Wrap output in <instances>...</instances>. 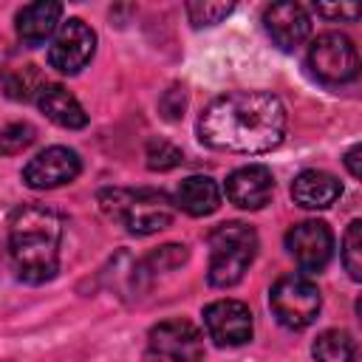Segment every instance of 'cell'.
I'll return each instance as SVG.
<instances>
[{
  "mask_svg": "<svg viewBox=\"0 0 362 362\" xmlns=\"http://www.w3.org/2000/svg\"><path fill=\"white\" fill-rule=\"evenodd\" d=\"M62 218L40 204L14 209L8 221V260L23 283L40 286L59 272Z\"/></svg>",
  "mask_w": 362,
  "mask_h": 362,
  "instance_id": "2",
  "label": "cell"
},
{
  "mask_svg": "<svg viewBox=\"0 0 362 362\" xmlns=\"http://www.w3.org/2000/svg\"><path fill=\"white\" fill-rule=\"evenodd\" d=\"M272 192H274V178H272V170L263 164L238 167L226 178V198L238 209H249V212L263 209L269 204Z\"/></svg>",
  "mask_w": 362,
  "mask_h": 362,
  "instance_id": "12",
  "label": "cell"
},
{
  "mask_svg": "<svg viewBox=\"0 0 362 362\" xmlns=\"http://www.w3.org/2000/svg\"><path fill=\"white\" fill-rule=\"evenodd\" d=\"M184 105H187V99H184V90H178V88H170L161 99V110L167 119H178L184 113Z\"/></svg>",
  "mask_w": 362,
  "mask_h": 362,
  "instance_id": "25",
  "label": "cell"
},
{
  "mask_svg": "<svg viewBox=\"0 0 362 362\" xmlns=\"http://www.w3.org/2000/svg\"><path fill=\"white\" fill-rule=\"evenodd\" d=\"M144 158H147V167L150 170L167 173V170H175L184 161V153L173 141H167V139H150L147 141V150H144Z\"/></svg>",
  "mask_w": 362,
  "mask_h": 362,
  "instance_id": "21",
  "label": "cell"
},
{
  "mask_svg": "<svg viewBox=\"0 0 362 362\" xmlns=\"http://www.w3.org/2000/svg\"><path fill=\"white\" fill-rule=\"evenodd\" d=\"M359 153H362V147H359V144H354V147L348 150V156H345V167H348V173H351L354 178H359V175H362V170H359Z\"/></svg>",
  "mask_w": 362,
  "mask_h": 362,
  "instance_id": "27",
  "label": "cell"
},
{
  "mask_svg": "<svg viewBox=\"0 0 362 362\" xmlns=\"http://www.w3.org/2000/svg\"><path fill=\"white\" fill-rule=\"evenodd\" d=\"M308 68L325 85H345L359 74L356 45L339 31H325L308 48Z\"/></svg>",
  "mask_w": 362,
  "mask_h": 362,
  "instance_id": "6",
  "label": "cell"
},
{
  "mask_svg": "<svg viewBox=\"0 0 362 362\" xmlns=\"http://www.w3.org/2000/svg\"><path fill=\"white\" fill-rule=\"evenodd\" d=\"M37 139L34 127L25 122H11L6 127H0V156H17L25 147H31Z\"/></svg>",
  "mask_w": 362,
  "mask_h": 362,
  "instance_id": "22",
  "label": "cell"
},
{
  "mask_svg": "<svg viewBox=\"0 0 362 362\" xmlns=\"http://www.w3.org/2000/svg\"><path fill=\"white\" fill-rule=\"evenodd\" d=\"M93 51H96L93 28L79 17H68L54 31V40L48 45V62L59 74L71 76V74H79L90 62Z\"/></svg>",
  "mask_w": 362,
  "mask_h": 362,
  "instance_id": "8",
  "label": "cell"
},
{
  "mask_svg": "<svg viewBox=\"0 0 362 362\" xmlns=\"http://www.w3.org/2000/svg\"><path fill=\"white\" fill-rule=\"evenodd\" d=\"M286 249L303 272H322L334 255V235L322 221H303L288 229Z\"/></svg>",
  "mask_w": 362,
  "mask_h": 362,
  "instance_id": "11",
  "label": "cell"
},
{
  "mask_svg": "<svg viewBox=\"0 0 362 362\" xmlns=\"http://www.w3.org/2000/svg\"><path fill=\"white\" fill-rule=\"evenodd\" d=\"M232 3H187V17L192 25H215L232 14Z\"/></svg>",
  "mask_w": 362,
  "mask_h": 362,
  "instance_id": "23",
  "label": "cell"
},
{
  "mask_svg": "<svg viewBox=\"0 0 362 362\" xmlns=\"http://www.w3.org/2000/svg\"><path fill=\"white\" fill-rule=\"evenodd\" d=\"M99 206L110 221H119L130 235H153L173 223V201L161 189H102Z\"/></svg>",
  "mask_w": 362,
  "mask_h": 362,
  "instance_id": "3",
  "label": "cell"
},
{
  "mask_svg": "<svg viewBox=\"0 0 362 362\" xmlns=\"http://www.w3.org/2000/svg\"><path fill=\"white\" fill-rule=\"evenodd\" d=\"M184 260H187V246H178V243H167V246H161V249L153 255L156 272H158V269H173V266H181Z\"/></svg>",
  "mask_w": 362,
  "mask_h": 362,
  "instance_id": "24",
  "label": "cell"
},
{
  "mask_svg": "<svg viewBox=\"0 0 362 362\" xmlns=\"http://www.w3.org/2000/svg\"><path fill=\"white\" fill-rule=\"evenodd\" d=\"M263 25L272 42L283 51L297 48L308 31H311V17L300 3H272L263 11Z\"/></svg>",
  "mask_w": 362,
  "mask_h": 362,
  "instance_id": "13",
  "label": "cell"
},
{
  "mask_svg": "<svg viewBox=\"0 0 362 362\" xmlns=\"http://www.w3.org/2000/svg\"><path fill=\"white\" fill-rule=\"evenodd\" d=\"M311 354H314L317 362H351L354 354H356V345H354V339H351L348 331L331 328V331H322L314 339Z\"/></svg>",
  "mask_w": 362,
  "mask_h": 362,
  "instance_id": "19",
  "label": "cell"
},
{
  "mask_svg": "<svg viewBox=\"0 0 362 362\" xmlns=\"http://www.w3.org/2000/svg\"><path fill=\"white\" fill-rule=\"evenodd\" d=\"M0 88L8 99L28 102V99H37V93L45 88V82H42V74L37 65H17V68L0 71Z\"/></svg>",
  "mask_w": 362,
  "mask_h": 362,
  "instance_id": "18",
  "label": "cell"
},
{
  "mask_svg": "<svg viewBox=\"0 0 362 362\" xmlns=\"http://www.w3.org/2000/svg\"><path fill=\"white\" fill-rule=\"evenodd\" d=\"M37 105H40V110H42L54 124H59V127H65V130H79V127L88 124L85 107H82V105L76 102V96L68 93L62 85H48V82H45V88L37 93Z\"/></svg>",
  "mask_w": 362,
  "mask_h": 362,
  "instance_id": "17",
  "label": "cell"
},
{
  "mask_svg": "<svg viewBox=\"0 0 362 362\" xmlns=\"http://www.w3.org/2000/svg\"><path fill=\"white\" fill-rule=\"evenodd\" d=\"M342 266L351 280H362V221H351L342 235Z\"/></svg>",
  "mask_w": 362,
  "mask_h": 362,
  "instance_id": "20",
  "label": "cell"
},
{
  "mask_svg": "<svg viewBox=\"0 0 362 362\" xmlns=\"http://www.w3.org/2000/svg\"><path fill=\"white\" fill-rule=\"evenodd\" d=\"M257 255V232L240 221H229L209 235V286L232 288L243 280L246 269Z\"/></svg>",
  "mask_w": 362,
  "mask_h": 362,
  "instance_id": "4",
  "label": "cell"
},
{
  "mask_svg": "<svg viewBox=\"0 0 362 362\" xmlns=\"http://www.w3.org/2000/svg\"><path fill=\"white\" fill-rule=\"evenodd\" d=\"M147 356L153 362H198L204 356V334L189 320H164L147 334Z\"/></svg>",
  "mask_w": 362,
  "mask_h": 362,
  "instance_id": "7",
  "label": "cell"
},
{
  "mask_svg": "<svg viewBox=\"0 0 362 362\" xmlns=\"http://www.w3.org/2000/svg\"><path fill=\"white\" fill-rule=\"evenodd\" d=\"M82 170L79 153L71 147H45L23 167V181L31 189H54L62 184H71Z\"/></svg>",
  "mask_w": 362,
  "mask_h": 362,
  "instance_id": "10",
  "label": "cell"
},
{
  "mask_svg": "<svg viewBox=\"0 0 362 362\" xmlns=\"http://www.w3.org/2000/svg\"><path fill=\"white\" fill-rule=\"evenodd\" d=\"M59 17H62V3H54V0L28 3L17 11V37L25 45H40L57 31Z\"/></svg>",
  "mask_w": 362,
  "mask_h": 362,
  "instance_id": "15",
  "label": "cell"
},
{
  "mask_svg": "<svg viewBox=\"0 0 362 362\" xmlns=\"http://www.w3.org/2000/svg\"><path fill=\"white\" fill-rule=\"evenodd\" d=\"M342 195V184L325 170H303L291 184V198L303 209H328Z\"/></svg>",
  "mask_w": 362,
  "mask_h": 362,
  "instance_id": "14",
  "label": "cell"
},
{
  "mask_svg": "<svg viewBox=\"0 0 362 362\" xmlns=\"http://www.w3.org/2000/svg\"><path fill=\"white\" fill-rule=\"evenodd\" d=\"M204 325L215 345L238 348L252 339V311L240 300H215L204 308Z\"/></svg>",
  "mask_w": 362,
  "mask_h": 362,
  "instance_id": "9",
  "label": "cell"
},
{
  "mask_svg": "<svg viewBox=\"0 0 362 362\" xmlns=\"http://www.w3.org/2000/svg\"><path fill=\"white\" fill-rule=\"evenodd\" d=\"M314 8H317V14L331 17V20H356L359 17V6L356 3H345V6H325V3H320Z\"/></svg>",
  "mask_w": 362,
  "mask_h": 362,
  "instance_id": "26",
  "label": "cell"
},
{
  "mask_svg": "<svg viewBox=\"0 0 362 362\" xmlns=\"http://www.w3.org/2000/svg\"><path fill=\"white\" fill-rule=\"evenodd\" d=\"M269 305H272L280 325H286L291 331H303L317 320L322 297H320V288L308 277L286 274L272 286Z\"/></svg>",
  "mask_w": 362,
  "mask_h": 362,
  "instance_id": "5",
  "label": "cell"
},
{
  "mask_svg": "<svg viewBox=\"0 0 362 362\" xmlns=\"http://www.w3.org/2000/svg\"><path fill=\"white\" fill-rule=\"evenodd\" d=\"M286 136V107L269 90H232L212 99L198 119V139L226 153H269Z\"/></svg>",
  "mask_w": 362,
  "mask_h": 362,
  "instance_id": "1",
  "label": "cell"
},
{
  "mask_svg": "<svg viewBox=\"0 0 362 362\" xmlns=\"http://www.w3.org/2000/svg\"><path fill=\"white\" fill-rule=\"evenodd\" d=\"M173 206H178L192 218L212 215L221 206V189L209 175H189L175 187Z\"/></svg>",
  "mask_w": 362,
  "mask_h": 362,
  "instance_id": "16",
  "label": "cell"
}]
</instances>
